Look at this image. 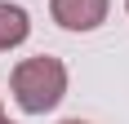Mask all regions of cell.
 I'll use <instances>...</instances> for the list:
<instances>
[{"mask_svg":"<svg viewBox=\"0 0 129 124\" xmlns=\"http://www.w3.org/2000/svg\"><path fill=\"white\" fill-rule=\"evenodd\" d=\"M67 93V67L58 58H27L13 67V98H18V106H22L27 115H45L53 111L58 102H62Z\"/></svg>","mask_w":129,"mask_h":124,"instance_id":"cell-1","label":"cell"},{"mask_svg":"<svg viewBox=\"0 0 129 124\" xmlns=\"http://www.w3.org/2000/svg\"><path fill=\"white\" fill-rule=\"evenodd\" d=\"M49 13H53V22L67 27V31H93L107 18V0H53Z\"/></svg>","mask_w":129,"mask_h":124,"instance_id":"cell-2","label":"cell"},{"mask_svg":"<svg viewBox=\"0 0 129 124\" xmlns=\"http://www.w3.org/2000/svg\"><path fill=\"white\" fill-rule=\"evenodd\" d=\"M27 31H31L27 9H18V5H5V0H0V53L13 49V44H22Z\"/></svg>","mask_w":129,"mask_h":124,"instance_id":"cell-3","label":"cell"},{"mask_svg":"<svg viewBox=\"0 0 129 124\" xmlns=\"http://www.w3.org/2000/svg\"><path fill=\"white\" fill-rule=\"evenodd\" d=\"M62 124H85V120H62Z\"/></svg>","mask_w":129,"mask_h":124,"instance_id":"cell-4","label":"cell"},{"mask_svg":"<svg viewBox=\"0 0 129 124\" xmlns=\"http://www.w3.org/2000/svg\"><path fill=\"white\" fill-rule=\"evenodd\" d=\"M0 124H9V120H5V115H0Z\"/></svg>","mask_w":129,"mask_h":124,"instance_id":"cell-5","label":"cell"}]
</instances>
